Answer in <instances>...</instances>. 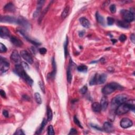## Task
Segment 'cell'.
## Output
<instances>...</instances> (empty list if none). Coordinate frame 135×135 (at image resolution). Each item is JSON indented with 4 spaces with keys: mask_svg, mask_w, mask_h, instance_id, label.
Masks as SVG:
<instances>
[{
    "mask_svg": "<svg viewBox=\"0 0 135 135\" xmlns=\"http://www.w3.org/2000/svg\"><path fill=\"white\" fill-rule=\"evenodd\" d=\"M135 103L134 100H127L126 102L122 103L116 108V113L118 115H122L127 113L130 110L135 111Z\"/></svg>",
    "mask_w": 135,
    "mask_h": 135,
    "instance_id": "6da1fadb",
    "label": "cell"
},
{
    "mask_svg": "<svg viewBox=\"0 0 135 135\" xmlns=\"http://www.w3.org/2000/svg\"><path fill=\"white\" fill-rule=\"evenodd\" d=\"M15 72L18 76H19L21 78L27 82V84L30 85H32L33 84V80L31 78L30 76L26 73L22 65L21 64H17L15 67Z\"/></svg>",
    "mask_w": 135,
    "mask_h": 135,
    "instance_id": "7a4b0ae2",
    "label": "cell"
},
{
    "mask_svg": "<svg viewBox=\"0 0 135 135\" xmlns=\"http://www.w3.org/2000/svg\"><path fill=\"white\" fill-rule=\"evenodd\" d=\"M128 100V96L125 94H120L114 97L111 103V107L113 110H116L119 105L126 102Z\"/></svg>",
    "mask_w": 135,
    "mask_h": 135,
    "instance_id": "3957f363",
    "label": "cell"
},
{
    "mask_svg": "<svg viewBox=\"0 0 135 135\" xmlns=\"http://www.w3.org/2000/svg\"><path fill=\"white\" fill-rule=\"evenodd\" d=\"M116 90H123V87L120 84L116 82H111L103 88L102 92L104 95H108L112 93Z\"/></svg>",
    "mask_w": 135,
    "mask_h": 135,
    "instance_id": "277c9868",
    "label": "cell"
},
{
    "mask_svg": "<svg viewBox=\"0 0 135 135\" xmlns=\"http://www.w3.org/2000/svg\"><path fill=\"white\" fill-rule=\"evenodd\" d=\"M121 13L122 17H123L124 21L127 23L131 22L135 19L134 13L132 12L131 11L123 10L121 11Z\"/></svg>",
    "mask_w": 135,
    "mask_h": 135,
    "instance_id": "5b68a950",
    "label": "cell"
},
{
    "mask_svg": "<svg viewBox=\"0 0 135 135\" xmlns=\"http://www.w3.org/2000/svg\"><path fill=\"white\" fill-rule=\"evenodd\" d=\"M10 68V63L6 59L1 57L0 59V72L1 74L6 72Z\"/></svg>",
    "mask_w": 135,
    "mask_h": 135,
    "instance_id": "8992f818",
    "label": "cell"
},
{
    "mask_svg": "<svg viewBox=\"0 0 135 135\" xmlns=\"http://www.w3.org/2000/svg\"><path fill=\"white\" fill-rule=\"evenodd\" d=\"M20 56L22 57L23 59H24V60L28 62L29 64H32L33 63V60L32 56H31L29 53H28L27 51L23 50L21 51Z\"/></svg>",
    "mask_w": 135,
    "mask_h": 135,
    "instance_id": "52a82bcc",
    "label": "cell"
},
{
    "mask_svg": "<svg viewBox=\"0 0 135 135\" xmlns=\"http://www.w3.org/2000/svg\"><path fill=\"white\" fill-rule=\"evenodd\" d=\"M17 24L21 25L22 27L24 28L27 30H29L31 27L30 23L22 17H20L17 18Z\"/></svg>",
    "mask_w": 135,
    "mask_h": 135,
    "instance_id": "ba28073f",
    "label": "cell"
},
{
    "mask_svg": "<svg viewBox=\"0 0 135 135\" xmlns=\"http://www.w3.org/2000/svg\"><path fill=\"white\" fill-rule=\"evenodd\" d=\"M120 125L122 128L126 129L129 128L133 125V123L132 121L130 119L127 118H124L121 120L120 123Z\"/></svg>",
    "mask_w": 135,
    "mask_h": 135,
    "instance_id": "9c48e42d",
    "label": "cell"
},
{
    "mask_svg": "<svg viewBox=\"0 0 135 135\" xmlns=\"http://www.w3.org/2000/svg\"><path fill=\"white\" fill-rule=\"evenodd\" d=\"M19 32L22 35H23V37H24V38L27 41H28V42H30V43H31L33 45H41V43L38 42L37 40H35L34 39H33L29 37L28 36L27 34V33H25V32L24 31H23V30H20L19 31Z\"/></svg>",
    "mask_w": 135,
    "mask_h": 135,
    "instance_id": "30bf717a",
    "label": "cell"
},
{
    "mask_svg": "<svg viewBox=\"0 0 135 135\" xmlns=\"http://www.w3.org/2000/svg\"><path fill=\"white\" fill-rule=\"evenodd\" d=\"M1 22L9 23H15L17 24V19L13 17L4 16L1 17Z\"/></svg>",
    "mask_w": 135,
    "mask_h": 135,
    "instance_id": "8fae6325",
    "label": "cell"
},
{
    "mask_svg": "<svg viewBox=\"0 0 135 135\" xmlns=\"http://www.w3.org/2000/svg\"><path fill=\"white\" fill-rule=\"evenodd\" d=\"M11 61L14 62L15 63L20 64L21 59V56L19 54L17 51H14L12 53L11 56H10Z\"/></svg>",
    "mask_w": 135,
    "mask_h": 135,
    "instance_id": "7c38bea8",
    "label": "cell"
},
{
    "mask_svg": "<svg viewBox=\"0 0 135 135\" xmlns=\"http://www.w3.org/2000/svg\"><path fill=\"white\" fill-rule=\"evenodd\" d=\"M10 35V32L8 28L4 27L0 28V37L2 39L8 38Z\"/></svg>",
    "mask_w": 135,
    "mask_h": 135,
    "instance_id": "4fadbf2b",
    "label": "cell"
},
{
    "mask_svg": "<svg viewBox=\"0 0 135 135\" xmlns=\"http://www.w3.org/2000/svg\"><path fill=\"white\" fill-rule=\"evenodd\" d=\"M108 98L106 97H103L100 100V105L101 107V110L103 111H105L107 109L108 107Z\"/></svg>",
    "mask_w": 135,
    "mask_h": 135,
    "instance_id": "5bb4252c",
    "label": "cell"
},
{
    "mask_svg": "<svg viewBox=\"0 0 135 135\" xmlns=\"http://www.w3.org/2000/svg\"><path fill=\"white\" fill-rule=\"evenodd\" d=\"M45 1H39L38 2V6L36 11L34 12L33 13V17H36L38 16V15L40 14L41 12V8H42L44 3H45Z\"/></svg>",
    "mask_w": 135,
    "mask_h": 135,
    "instance_id": "9a60e30c",
    "label": "cell"
},
{
    "mask_svg": "<svg viewBox=\"0 0 135 135\" xmlns=\"http://www.w3.org/2000/svg\"><path fill=\"white\" fill-rule=\"evenodd\" d=\"M79 21L80 24H81L83 27H84L85 28H89L90 27V22L89 20L87 19H86L85 17H82L81 18H80L79 20Z\"/></svg>",
    "mask_w": 135,
    "mask_h": 135,
    "instance_id": "2e32d148",
    "label": "cell"
},
{
    "mask_svg": "<svg viewBox=\"0 0 135 135\" xmlns=\"http://www.w3.org/2000/svg\"><path fill=\"white\" fill-rule=\"evenodd\" d=\"M103 129L107 132H111L113 131V127L112 124L109 122H106L103 124Z\"/></svg>",
    "mask_w": 135,
    "mask_h": 135,
    "instance_id": "e0dca14e",
    "label": "cell"
},
{
    "mask_svg": "<svg viewBox=\"0 0 135 135\" xmlns=\"http://www.w3.org/2000/svg\"><path fill=\"white\" fill-rule=\"evenodd\" d=\"M10 41H11V42L13 45H14L15 46H17V47H20V46H21L23 45L22 41L15 37H12L10 38Z\"/></svg>",
    "mask_w": 135,
    "mask_h": 135,
    "instance_id": "ac0fdd59",
    "label": "cell"
},
{
    "mask_svg": "<svg viewBox=\"0 0 135 135\" xmlns=\"http://www.w3.org/2000/svg\"><path fill=\"white\" fill-rule=\"evenodd\" d=\"M107 76L105 73H102L100 75L97 74V84H103L106 82L107 80Z\"/></svg>",
    "mask_w": 135,
    "mask_h": 135,
    "instance_id": "d6986e66",
    "label": "cell"
},
{
    "mask_svg": "<svg viewBox=\"0 0 135 135\" xmlns=\"http://www.w3.org/2000/svg\"><path fill=\"white\" fill-rule=\"evenodd\" d=\"M52 66H53V70L52 72L51 73H49L48 74V78H52L53 79L54 77H55L56 76V61L55 60H54V57L52 58Z\"/></svg>",
    "mask_w": 135,
    "mask_h": 135,
    "instance_id": "ffe728a7",
    "label": "cell"
},
{
    "mask_svg": "<svg viewBox=\"0 0 135 135\" xmlns=\"http://www.w3.org/2000/svg\"><path fill=\"white\" fill-rule=\"evenodd\" d=\"M4 10L7 12H14L15 11V7L13 4H12V3H9L4 6Z\"/></svg>",
    "mask_w": 135,
    "mask_h": 135,
    "instance_id": "44dd1931",
    "label": "cell"
},
{
    "mask_svg": "<svg viewBox=\"0 0 135 135\" xmlns=\"http://www.w3.org/2000/svg\"><path fill=\"white\" fill-rule=\"evenodd\" d=\"M92 109L93 111L96 112H99L101 110V107L100 103L98 102H94L92 105Z\"/></svg>",
    "mask_w": 135,
    "mask_h": 135,
    "instance_id": "7402d4cb",
    "label": "cell"
},
{
    "mask_svg": "<svg viewBox=\"0 0 135 135\" xmlns=\"http://www.w3.org/2000/svg\"><path fill=\"white\" fill-rule=\"evenodd\" d=\"M67 75L68 82L69 84H70L71 81H72V73H71V64L70 63L68 68Z\"/></svg>",
    "mask_w": 135,
    "mask_h": 135,
    "instance_id": "603a6c76",
    "label": "cell"
},
{
    "mask_svg": "<svg viewBox=\"0 0 135 135\" xmlns=\"http://www.w3.org/2000/svg\"><path fill=\"white\" fill-rule=\"evenodd\" d=\"M117 25L118 26H119V27L125 28H127L129 27V23H127L124 21H120V20L118 21Z\"/></svg>",
    "mask_w": 135,
    "mask_h": 135,
    "instance_id": "cb8c5ba5",
    "label": "cell"
},
{
    "mask_svg": "<svg viewBox=\"0 0 135 135\" xmlns=\"http://www.w3.org/2000/svg\"><path fill=\"white\" fill-rule=\"evenodd\" d=\"M47 121H48V120H46L45 118L43 119V120L42 122V124H41V126L40 127V128L39 129V130L37 132H36V134H41V132H42V131L43 130V129L45 128V127L46 126V124H47Z\"/></svg>",
    "mask_w": 135,
    "mask_h": 135,
    "instance_id": "d4e9b609",
    "label": "cell"
},
{
    "mask_svg": "<svg viewBox=\"0 0 135 135\" xmlns=\"http://www.w3.org/2000/svg\"><path fill=\"white\" fill-rule=\"evenodd\" d=\"M96 19H97V21L98 23H99L100 24H102V25L104 24V23H105L104 18H103L102 16H101V15H100L98 12L96 13Z\"/></svg>",
    "mask_w": 135,
    "mask_h": 135,
    "instance_id": "484cf974",
    "label": "cell"
},
{
    "mask_svg": "<svg viewBox=\"0 0 135 135\" xmlns=\"http://www.w3.org/2000/svg\"><path fill=\"white\" fill-rule=\"evenodd\" d=\"M69 10H70V7L69 6H67L64 9L63 11L61 14V18L62 19H64L65 18H66L67 15H68V13L69 12Z\"/></svg>",
    "mask_w": 135,
    "mask_h": 135,
    "instance_id": "4316f807",
    "label": "cell"
},
{
    "mask_svg": "<svg viewBox=\"0 0 135 135\" xmlns=\"http://www.w3.org/2000/svg\"><path fill=\"white\" fill-rule=\"evenodd\" d=\"M34 97L36 102H37L38 104H41V103H42V99H41L40 93L38 92L35 93Z\"/></svg>",
    "mask_w": 135,
    "mask_h": 135,
    "instance_id": "83f0119b",
    "label": "cell"
},
{
    "mask_svg": "<svg viewBox=\"0 0 135 135\" xmlns=\"http://www.w3.org/2000/svg\"><path fill=\"white\" fill-rule=\"evenodd\" d=\"M47 115H48V118L47 120L49 121H50L52 120L53 117V113L52 110L50 108H48V111H47Z\"/></svg>",
    "mask_w": 135,
    "mask_h": 135,
    "instance_id": "f1b7e54d",
    "label": "cell"
},
{
    "mask_svg": "<svg viewBox=\"0 0 135 135\" xmlns=\"http://www.w3.org/2000/svg\"><path fill=\"white\" fill-rule=\"evenodd\" d=\"M77 70L80 72H86L87 71L88 68L86 66L84 65H81L77 68Z\"/></svg>",
    "mask_w": 135,
    "mask_h": 135,
    "instance_id": "f546056e",
    "label": "cell"
},
{
    "mask_svg": "<svg viewBox=\"0 0 135 135\" xmlns=\"http://www.w3.org/2000/svg\"><path fill=\"white\" fill-rule=\"evenodd\" d=\"M97 73L96 74L93 78L90 80V85H93L97 84Z\"/></svg>",
    "mask_w": 135,
    "mask_h": 135,
    "instance_id": "4dcf8cb0",
    "label": "cell"
},
{
    "mask_svg": "<svg viewBox=\"0 0 135 135\" xmlns=\"http://www.w3.org/2000/svg\"><path fill=\"white\" fill-rule=\"evenodd\" d=\"M68 38H67L66 42L64 44V55L65 58H67L68 55Z\"/></svg>",
    "mask_w": 135,
    "mask_h": 135,
    "instance_id": "1f68e13d",
    "label": "cell"
},
{
    "mask_svg": "<svg viewBox=\"0 0 135 135\" xmlns=\"http://www.w3.org/2000/svg\"><path fill=\"white\" fill-rule=\"evenodd\" d=\"M73 120H74V123L76 124L79 127H80V128H83V127H82V124H81V123H80V121L79 120V119L77 118V117L76 116H74V117Z\"/></svg>",
    "mask_w": 135,
    "mask_h": 135,
    "instance_id": "d6a6232c",
    "label": "cell"
},
{
    "mask_svg": "<svg viewBox=\"0 0 135 135\" xmlns=\"http://www.w3.org/2000/svg\"><path fill=\"white\" fill-rule=\"evenodd\" d=\"M54 134L55 133H54L53 126L52 125H50L48 128V134L49 135H54Z\"/></svg>",
    "mask_w": 135,
    "mask_h": 135,
    "instance_id": "836d02e7",
    "label": "cell"
},
{
    "mask_svg": "<svg viewBox=\"0 0 135 135\" xmlns=\"http://www.w3.org/2000/svg\"><path fill=\"white\" fill-rule=\"evenodd\" d=\"M7 51V48L3 43H0V52L5 53Z\"/></svg>",
    "mask_w": 135,
    "mask_h": 135,
    "instance_id": "e575fe53",
    "label": "cell"
},
{
    "mask_svg": "<svg viewBox=\"0 0 135 135\" xmlns=\"http://www.w3.org/2000/svg\"><path fill=\"white\" fill-rule=\"evenodd\" d=\"M114 22H115V19L112 18V17H107V23L108 25H112Z\"/></svg>",
    "mask_w": 135,
    "mask_h": 135,
    "instance_id": "d590c367",
    "label": "cell"
},
{
    "mask_svg": "<svg viewBox=\"0 0 135 135\" xmlns=\"http://www.w3.org/2000/svg\"><path fill=\"white\" fill-rule=\"evenodd\" d=\"M87 90H88V88L87 87V85H84V86L80 89V91L81 92V94H85V93L87 92Z\"/></svg>",
    "mask_w": 135,
    "mask_h": 135,
    "instance_id": "8d00e7d4",
    "label": "cell"
},
{
    "mask_svg": "<svg viewBox=\"0 0 135 135\" xmlns=\"http://www.w3.org/2000/svg\"><path fill=\"white\" fill-rule=\"evenodd\" d=\"M110 10L112 13H115L116 12V6L115 4L111 5L110 6Z\"/></svg>",
    "mask_w": 135,
    "mask_h": 135,
    "instance_id": "74e56055",
    "label": "cell"
},
{
    "mask_svg": "<svg viewBox=\"0 0 135 135\" xmlns=\"http://www.w3.org/2000/svg\"><path fill=\"white\" fill-rule=\"evenodd\" d=\"M39 84L40 85V87L41 88V90H42V91L44 93H45V85H44L43 82L42 81H39Z\"/></svg>",
    "mask_w": 135,
    "mask_h": 135,
    "instance_id": "f35d334b",
    "label": "cell"
},
{
    "mask_svg": "<svg viewBox=\"0 0 135 135\" xmlns=\"http://www.w3.org/2000/svg\"><path fill=\"white\" fill-rule=\"evenodd\" d=\"M127 37L124 34H121L120 37H119V40H120L121 42H124V41L126 40Z\"/></svg>",
    "mask_w": 135,
    "mask_h": 135,
    "instance_id": "ab89813d",
    "label": "cell"
},
{
    "mask_svg": "<svg viewBox=\"0 0 135 135\" xmlns=\"http://www.w3.org/2000/svg\"><path fill=\"white\" fill-rule=\"evenodd\" d=\"M46 52H47V50L45 48H41L39 49V52L41 54H45L46 53Z\"/></svg>",
    "mask_w": 135,
    "mask_h": 135,
    "instance_id": "60d3db41",
    "label": "cell"
},
{
    "mask_svg": "<svg viewBox=\"0 0 135 135\" xmlns=\"http://www.w3.org/2000/svg\"><path fill=\"white\" fill-rule=\"evenodd\" d=\"M14 135H24V133L22 129H19L17 130L16 132L14 133Z\"/></svg>",
    "mask_w": 135,
    "mask_h": 135,
    "instance_id": "b9f144b4",
    "label": "cell"
},
{
    "mask_svg": "<svg viewBox=\"0 0 135 135\" xmlns=\"http://www.w3.org/2000/svg\"><path fill=\"white\" fill-rule=\"evenodd\" d=\"M78 132L76 129H75L74 128H72L70 130V131L69 135H76L77 134Z\"/></svg>",
    "mask_w": 135,
    "mask_h": 135,
    "instance_id": "7bdbcfd3",
    "label": "cell"
},
{
    "mask_svg": "<svg viewBox=\"0 0 135 135\" xmlns=\"http://www.w3.org/2000/svg\"><path fill=\"white\" fill-rule=\"evenodd\" d=\"M3 115L5 117H6V118H8L9 117V112L6 110H4L3 111Z\"/></svg>",
    "mask_w": 135,
    "mask_h": 135,
    "instance_id": "ee69618b",
    "label": "cell"
},
{
    "mask_svg": "<svg viewBox=\"0 0 135 135\" xmlns=\"http://www.w3.org/2000/svg\"><path fill=\"white\" fill-rule=\"evenodd\" d=\"M0 94L3 98H6V93L3 90H1V91H0Z\"/></svg>",
    "mask_w": 135,
    "mask_h": 135,
    "instance_id": "f6af8a7d",
    "label": "cell"
},
{
    "mask_svg": "<svg viewBox=\"0 0 135 135\" xmlns=\"http://www.w3.org/2000/svg\"><path fill=\"white\" fill-rule=\"evenodd\" d=\"M130 40L132 41V43H135V36L134 35V34H132L130 36Z\"/></svg>",
    "mask_w": 135,
    "mask_h": 135,
    "instance_id": "bcb514c9",
    "label": "cell"
},
{
    "mask_svg": "<svg viewBox=\"0 0 135 135\" xmlns=\"http://www.w3.org/2000/svg\"><path fill=\"white\" fill-rule=\"evenodd\" d=\"M22 66H23V68H24V69L25 68V69H28V65L27 63H25V62H22Z\"/></svg>",
    "mask_w": 135,
    "mask_h": 135,
    "instance_id": "7dc6e473",
    "label": "cell"
},
{
    "mask_svg": "<svg viewBox=\"0 0 135 135\" xmlns=\"http://www.w3.org/2000/svg\"><path fill=\"white\" fill-rule=\"evenodd\" d=\"M84 33L85 32L84 31H80V32H79V37H82L84 35Z\"/></svg>",
    "mask_w": 135,
    "mask_h": 135,
    "instance_id": "c3c4849f",
    "label": "cell"
},
{
    "mask_svg": "<svg viewBox=\"0 0 135 135\" xmlns=\"http://www.w3.org/2000/svg\"><path fill=\"white\" fill-rule=\"evenodd\" d=\"M111 41H112L113 42V44H115L116 43V42H117V40H115V39H114V40L112 39V40H111Z\"/></svg>",
    "mask_w": 135,
    "mask_h": 135,
    "instance_id": "681fc988",
    "label": "cell"
}]
</instances>
